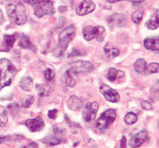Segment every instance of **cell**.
<instances>
[{"label": "cell", "mask_w": 159, "mask_h": 148, "mask_svg": "<svg viewBox=\"0 0 159 148\" xmlns=\"http://www.w3.org/2000/svg\"><path fill=\"white\" fill-rule=\"evenodd\" d=\"M76 33V28L73 25L67 26L62 30L59 36V42L56 48L53 50V55L56 57L63 56L66 49L68 47L69 43L73 40Z\"/></svg>", "instance_id": "1"}, {"label": "cell", "mask_w": 159, "mask_h": 148, "mask_svg": "<svg viewBox=\"0 0 159 148\" xmlns=\"http://www.w3.org/2000/svg\"><path fill=\"white\" fill-rule=\"evenodd\" d=\"M7 12L9 17L18 25H23L27 22V14L25 7L22 3L13 2L7 7Z\"/></svg>", "instance_id": "2"}, {"label": "cell", "mask_w": 159, "mask_h": 148, "mask_svg": "<svg viewBox=\"0 0 159 148\" xmlns=\"http://www.w3.org/2000/svg\"><path fill=\"white\" fill-rule=\"evenodd\" d=\"M16 73V70L10 60L0 59V78L9 85L11 84Z\"/></svg>", "instance_id": "3"}, {"label": "cell", "mask_w": 159, "mask_h": 148, "mask_svg": "<svg viewBox=\"0 0 159 148\" xmlns=\"http://www.w3.org/2000/svg\"><path fill=\"white\" fill-rule=\"evenodd\" d=\"M116 112L114 109H108L104 112L96 122V127L98 129L103 132L108 128V126L116 120Z\"/></svg>", "instance_id": "4"}, {"label": "cell", "mask_w": 159, "mask_h": 148, "mask_svg": "<svg viewBox=\"0 0 159 148\" xmlns=\"http://www.w3.org/2000/svg\"><path fill=\"white\" fill-rule=\"evenodd\" d=\"M105 28L102 26H88L83 29L84 38L86 41H91L96 38L99 42H102L104 39Z\"/></svg>", "instance_id": "5"}, {"label": "cell", "mask_w": 159, "mask_h": 148, "mask_svg": "<svg viewBox=\"0 0 159 148\" xmlns=\"http://www.w3.org/2000/svg\"><path fill=\"white\" fill-rule=\"evenodd\" d=\"M55 13V8L53 2L51 0H42L35 5L34 14L41 18L45 16H51Z\"/></svg>", "instance_id": "6"}, {"label": "cell", "mask_w": 159, "mask_h": 148, "mask_svg": "<svg viewBox=\"0 0 159 148\" xmlns=\"http://www.w3.org/2000/svg\"><path fill=\"white\" fill-rule=\"evenodd\" d=\"M93 69H94V66L91 62L80 60L72 62L68 70L73 75L76 76L79 73H85L92 71Z\"/></svg>", "instance_id": "7"}, {"label": "cell", "mask_w": 159, "mask_h": 148, "mask_svg": "<svg viewBox=\"0 0 159 148\" xmlns=\"http://www.w3.org/2000/svg\"><path fill=\"white\" fill-rule=\"evenodd\" d=\"M98 111V104L96 101L88 102L83 111V119L87 123L93 122L96 119L97 112Z\"/></svg>", "instance_id": "8"}, {"label": "cell", "mask_w": 159, "mask_h": 148, "mask_svg": "<svg viewBox=\"0 0 159 148\" xmlns=\"http://www.w3.org/2000/svg\"><path fill=\"white\" fill-rule=\"evenodd\" d=\"M100 92L107 101L112 103H118L120 101V96L116 90L112 89L106 84H102L99 87Z\"/></svg>", "instance_id": "9"}, {"label": "cell", "mask_w": 159, "mask_h": 148, "mask_svg": "<svg viewBox=\"0 0 159 148\" xmlns=\"http://www.w3.org/2000/svg\"><path fill=\"white\" fill-rule=\"evenodd\" d=\"M149 140L148 131L143 129L131 138L129 140V146L131 148H139L143 143Z\"/></svg>", "instance_id": "10"}, {"label": "cell", "mask_w": 159, "mask_h": 148, "mask_svg": "<svg viewBox=\"0 0 159 148\" xmlns=\"http://www.w3.org/2000/svg\"><path fill=\"white\" fill-rule=\"evenodd\" d=\"M25 125L29 130L32 132H39L42 131L45 128V122L40 116L36 117L34 119H27L25 122Z\"/></svg>", "instance_id": "11"}, {"label": "cell", "mask_w": 159, "mask_h": 148, "mask_svg": "<svg viewBox=\"0 0 159 148\" xmlns=\"http://www.w3.org/2000/svg\"><path fill=\"white\" fill-rule=\"evenodd\" d=\"M95 9V5L91 0H83L80 5L76 7V13L79 16H84V15L91 13Z\"/></svg>", "instance_id": "12"}, {"label": "cell", "mask_w": 159, "mask_h": 148, "mask_svg": "<svg viewBox=\"0 0 159 148\" xmlns=\"http://www.w3.org/2000/svg\"><path fill=\"white\" fill-rule=\"evenodd\" d=\"M126 16L123 13H114L108 16L107 20L110 27H124L126 23Z\"/></svg>", "instance_id": "13"}, {"label": "cell", "mask_w": 159, "mask_h": 148, "mask_svg": "<svg viewBox=\"0 0 159 148\" xmlns=\"http://www.w3.org/2000/svg\"><path fill=\"white\" fill-rule=\"evenodd\" d=\"M143 45L145 48L150 51H159V35L147 38L143 41Z\"/></svg>", "instance_id": "14"}, {"label": "cell", "mask_w": 159, "mask_h": 148, "mask_svg": "<svg viewBox=\"0 0 159 148\" xmlns=\"http://www.w3.org/2000/svg\"><path fill=\"white\" fill-rule=\"evenodd\" d=\"M16 40V34H6L3 37L2 42V49L7 52L13 48L15 42Z\"/></svg>", "instance_id": "15"}, {"label": "cell", "mask_w": 159, "mask_h": 148, "mask_svg": "<svg viewBox=\"0 0 159 148\" xmlns=\"http://www.w3.org/2000/svg\"><path fill=\"white\" fill-rule=\"evenodd\" d=\"M67 105L73 111H79L83 107V101L76 96H71L67 101Z\"/></svg>", "instance_id": "16"}, {"label": "cell", "mask_w": 159, "mask_h": 148, "mask_svg": "<svg viewBox=\"0 0 159 148\" xmlns=\"http://www.w3.org/2000/svg\"><path fill=\"white\" fill-rule=\"evenodd\" d=\"M125 73L121 70H117L115 68H111L108 70V73L107 74V78L111 82H115L116 80L122 79L124 77Z\"/></svg>", "instance_id": "17"}, {"label": "cell", "mask_w": 159, "mask_h": 148, "mask_svg": "<svg viewBox=\"0 0 159 148\" xmlns=\"http://www.w3.org/2000/svg\"><path fill=\"white\" fill-rule=\"evenodd\" d=\"M104 51H105V53L107 57L109 58V59L117 57L120 54L119 50L117 48H116L112 44L109 43V42L105 45V48H104Z\"/></svg>", "instance_id": "18"}, {"label": "cell", "mask_w": 159, "mask_h": 148, "mask_svg": "<svg viewBox=\"0 0 159 148\" xmlns=\"http://www.w3.org/2000/svg\"><path fill=\"white\" fill-rule=\"evenodd\" d=\"M146 26L150 30H155L159 27V10L153 13L151 19L146 23Z\"/></svg>", "instance_id": "19"}, {"label": "cell", "mask_w": 159, "mask_h": 148, "mask_svg": "<svg viewBox=\"0 0 159 148\" xmlns=\"http://www.w3.org/2000/svg\"><path fill=\"white\" fill-rule=\"evenodd\" d=\"M19 45L25 49H30L32 51H35V47L30 42L29 37L25 34H22L19 41Z\"/></svg>", "instance_id": "20"}, {"label": "cell", "mask_w": 159, "mask_h": 148, "mask_svg": "<svg viewBox=\"0 0 159 148\" xmlns=\"http://www.w3.org/2000/svg\"><path fill=\"white\" fill-rule=\"evenodd\" d=\"M20 87L23 91L26 92H30L31 91L32 87H33V80L30 77H23L20 82Z\"/></svg>", "instance_id": "21"}, {"label": "cell", "mask_w": 159, "mask_h": 148, "mask_svg": "<svg viewBox=\"0 0 159 148\" xmlns=\"http://www.w3.org/2000/svg\"><path fill=\"white\" fill-rule=\"evenodd\" d=\"M73 76L74 75H73V74L67 70L66 71V73H64L63 77H62V82H63L66 85H67V86L73 87H74L75 85H76V80H75V78L73 77Z\"/></svg>", "instance_id": "22"}, {"label": "cell", "mask_w": 159, "mask_h": 148, "mask_svg": "<svg viewBox=\"0 0 159 148\" xmlns=\"http://www.w3.org/2000/svg\"><path fill=\"white\" fill-rule=\"evenodd\" d=\"M37 91L40 97L49 95L51 93V87L47 84H38L36 86Z\"/></svg>", "instance_id": "23"}, {"label": "cell", "mask_w": 159, "mask_h": 148, "mask_svg": "<svg viewBox=\"0 0 159 148\" xmlns=\"http://www.w3.org/2000/svg\"><path fill=\"white\" fill-rule=\"evenodd\" d=\"M147 67V62L143 59H139L134 63V70L137 73L142 74L145 72Z\"/></svg>", "instance_id": "24"}, {"label": "cell", "mask_w": 159, "mask_h": 148, "mask_svg": "<svg viewBox=\"0 0 159 148\" xmlns=\"http://www.w3.org/2000/svg\"><path fill=\"white\" fill-rule=\"evenodd\" d=\"M42 142L48 146H56L61 143V140L55 136H48V137H45L42 140Z\"/></svg>", "instance_id": "25"}, {"label": "cell", "mask_w": 159, "mask_h": 148, "mask_svg": "<svg viewBox=\"0 0 159 148\" xmlns=\"http://www.w3.org/2000/svg\"><path fill=\"white\" fill-rule=\"evenodd\" d=\"M8 121V112L5 107L0 105V126H5Z\"/></svg>", "instance_id": "26"}, {"label": "cell", "mask_w": 159, "mask_h": 148, "mask_svg": "<svg viewBox=\"0 0 159 148\" xmlns=\"http://www.w3.org/2000/svg\"><path fill=\"white\" fill-rule=\"evenodd\" d=\"M143 9H140V10H137L134 12L132 14L131 16V19H132L133 22L136 24H139L141 22L142 19H143Z\"/></svg>", "instance_id": "27"}, {"label": "cell", "mask_w": 159, "mask_h": 148, "mask_svg": "<svg viewBox=\"0 0 159 148\" xmlns=\"http://www.w3.org/2000/svg\"><path fill=\"white\" fill-rule=\"evenodd\" d=\"M145 72L148 74H153V73H159V63L157 62H152L147 65Z\"/></svg>", "instance_id": "28"}, {"label": "cell", "mask_w": 159, "mask_h": 148, "mask_svg": "<svg viewBox=\"0 0 159 148\" xmlns=\"http://www.w3.org/2000/svg\"><path fill=\"white\" fill-rule=\"evenodd\" d=\"M124 121L126 124L128 125H133L134 123H137V116L136 114L133 113V112H129L126 115L124 118Z\"/></svg>", "instance_id": "29"}, {"label": "cell", "mask_w": 159, "mask_h": 148, "mask_svg": "<svg viewBox=\"0 0 159 148\" xmlns=\"http://www.w3.org/2000/svg\"><path fill=\"white\" fill-rule=\"evenodd\" d=\"M43 74L45 80L48 82H52L55 80L56 73H55V71L52 69H47L46 70L43 72Z\"/></svg>", "instance_id": "30"}, {"label": "cell", "mask_w": 159, "mask_h": 148, "mask_svg": "<svg viewBox=\"0 0 159 148\" xmlns=\"http://www.w3.org/2000/svg\"><path fill=\"white\" fill-rule=\"evenodd\" d=\"M8 108L13 114L16 113L18 112V110H19V105H18L17 103H12L11 105H8Z\"/></svg>", "instance_id": "31"}, {"label": "cell", "mask_w": 159, "mask_h": 148, "mask_svg": "<svg viewBox=\"0 0 159 148\" xmlns=\"http://www.w3.org/2000/svg\"><path fill=\"white\" fill-rule=\"evenodd\" d=\"M34 97L33 96H30V97H28L25 101H24V102L23 103V107H24V108H28V107H30V105H32Z\"/></svg>", "instance_id": "32"}, {"label": "cell", "mask_w": 159, "mask_h": 148, "mask_svg": "<svg viewBox=\"0 0 159 148\" xmlns=\"http://www.w3.org/2000/svg\"><path fill=\"white\" fill-rule=\"evenodd\" d=\"M141 106L143 109L147 110V111H149V110L152 109V105H151V104L150 103L149 101H143L141 102Z\"/></svg>", "instance_id": "33"}, {"label": "cell", "mask_w": 159, "mask_h": 148, "mask_svg": "<svg viewBox=\"0 0 159 148\" xmlns=\"http://www.w3.org/2000/svg\"><path fill=\"white\" fill-rule=\"evenodd\" d=\"M57 115H58L57 109H53V110H50V111H48V118L51 119H55L57 117Z\"/></svg>", "instance_id": "34"}, {"label": "cell", "mask_w": 159, "mask_h": 148, "mask_svg": "<svg viewBox=\"0 0 159 148\" xmlns=\"http://www.w3.org/2000/svg\"><path fill=\"white\" fill-rule=\"evenodd\" d=\"M81 55H83V53L80 52V50L74 49L72 51V52L70 53V55H69V56H70V57H76V56H81Z\"/></svg>", "instance_id": "35"}, {"label": "cell", "mask_w": 159, "mask_h": 148, "mask_svg": "<svg viewBox=\"0 0 159 148\" xmlns=\"http://www.w3.org/2000/svg\"><path fill=\"white\" fill-rule=\"evenodd\" d=\"M41 1H42V0H24V2H25L26 3L31 6H35L36 4H38V2H41Z\"/></svg>", "instance_id": "36"}, {"label": "cell", "mask_w": 159, "mask_h": 148, "mask_svg": "<svg viewBox=\"0 0 159 148\" xmlns=\"http://www.w3.org/2000/svg\"><path fill=\"white\" fill-rule=\"evenodd\" d=\"M120 148H126V138L125 137L120 140Z\"/></svg>", "instance_id": "37"}, {"label": "cell", "mask_w": 159, "mask_h": 148, "mask_svg": "<svg viewBox=\"0 0 159 148\" xmlns=\"http://www.w3.org/2000/svg\"><path fill=\"white\" fill-rule=\"evenodd\" d=\"M7 86H8V85L7 84V83H6V82H4L2 79L0 78V91H1V90H2L4 87H7Z\"/></svg>", "instance_id": "38"}, {"label": "cell", "mask_w": 159, "mask_h": 148, "mask_svg": "<svg viewBox=\"0 0 159 148\" xmlns=\"http://www.w3.org/2000/svg\"><path fill=\"white\" fill-rule=\"evenodd\" d=\"M127 1L133 2V3H141V2H144L145 0H127Z\"/></svg>", "instance_id": "39"}, {"label": "cell", "mask_w": 159, "mask_h": 148, "mask_svg": "<svg viewBox=\"0 0 159 148\" xmlns=\"http://www.w3.org/2000/svg\"><path fill=\"white\" fill-rule=\"evenodd\" d=\"M4 21V15L3 13L2 12V10H0V24H2V22Z\"/></svg>", "instance_id": "40"}, {"label": "cell", "mask_w": 159, "mask_h": 148, "mask_svg": "<svg viewBox=\"0 0 159 148\" xmlns=\"http://www.w3.org/2000/svg\"><path fill=\"white\" fill-rule=\"evenodd\" d=\"M5 140H6V137H4V136H0V144L3 143Z\"/></svg>", "instance_id": "41"}, {"label": "cell", "mask_w": 159, "mask_h": 148, "mask_svg": "<svg viewBox=\"0 0 159 148\" xmlns=\"http://www.w3.org/2000/svg\"><path fill=\"white\" fill-rule=\"evenodd\" d=\"M120 1H123V0H108V2H111V3H114V2H120Z\"/></svg>", "instance_id": "42"}, {"label": "cell", "mask_w": 159, "mask_h": 148, "mask_svg": "<svg viewBox=\"0 0 159 148\" xmlns=\"http://www.w3.org/2000/svg\"><path fill=\"white\" fill-rule=\"evenodd\" d=\"M7 1H8V0H0V3H4V2H6Z\"/></svg>", "instance_id": "43"}, {"label": "cell", "mask_w": 159, "mask_h": 148, "mask_svg": "<svg viewBox=\"0 0 159 148\" xmlns=\"http://www.w3.org/2000/svg\"><path fill=\"white\" fill-rule=\"evenodd\" d=\"M158 146H159V140H158Z\"/></svg>", "instance_id": "44"}, {"label": "cell", "mask_w": 159, "mask_h": 148, "mask_svg": "<svg viewBox=\"0 0 159 148\" xmlns=\"http://www.w3.org/2000/svg\"><path fill=\"white\" fill-rule=\"evenodd\" d=\"M158 83V85H159V81H158V83Z\"/></svg>", "instance_id": "45"}]
</instances>
